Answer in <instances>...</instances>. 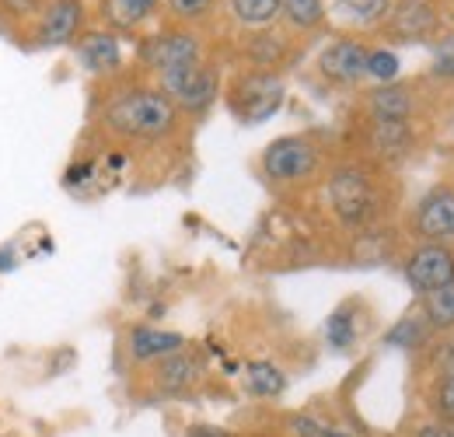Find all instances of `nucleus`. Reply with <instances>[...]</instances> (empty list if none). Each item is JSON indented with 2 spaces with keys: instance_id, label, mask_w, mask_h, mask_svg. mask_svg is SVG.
<instances>
[{
  "instance_id": "nucleus-1",
  "label": "nucleus",
  "mask_w": 454,
  "mask_h": 437,
  "mask_svg": "<svg viewBox=\"0 0 454 437\" xmlns=\"http://www.w3.org/2000/svg\"><path fill=\"white\" fill-rule=\"evenodd\" d=\"M192 133L196 123L185 119L144 70L122 67L91 81L81 144L126 158L137 186L158 189L171 182L192 158Z\"/></svg>"
},
{
  "instance_id": "nucleus-2",
  "label": "nucleus",
  "mask_w": 454,
  "mask_h": 437,
  "mask_svg": "<svg viewBox=\"0 0 454 437\" xmlns=\"http://www.w3.org/2000/svg\"><path fill=\"white\" fill-rule=\"evenodd\" d=\"M318 203L322 214L329 220V227L346 238L378 224H392L402 214L405 203V189H402V175L392 168L356 158L349 151H342L336 164L329 168L325 182L318 186Z\"/></svg>"
},
{
  "instance_id": "nucleus-3",
  "label": "nucleus",
  "mask_w": 454,
  "mask_h": 437,
  "mask_svg": "<svg viewBox=\"0 0 454 437\" xmlns=\"http://www.w3.org/2000/svg\"><path fill=\"white\" fill-rule=\"evenodd\" d=\"M342 155L340 133L329 130H297L270 140L259 158H255V175L259 182L280 196V200H304L315 196L318 186L325 182L329 168Z\"/></svg>"
},
{
  "instance_id": "nucleus-4",
  "label": "nucleus",
  "mask_w": 454,
  "mask_h": 437,
  "mask_svg": "<svg viewBox=\"0 0 454 437\" xmlns=\"http://www.w3.org/2000/svg\"><path fill=\"white\" fill-rule=\"evenodd\" d=\"M430 140L427 123H395V119H374L364 112L349 109L346 126L340 133L342 151L367 158V162L402 171L409 162H416V155H423Z\"/></svg>"
},
{
  "instance_id": "nucleus-5",
  "label": "nucleus",
  "mask_w": 454,
  "mask_h": 437,
  "mask_svg": "<svg viewBox=\"0 0 454 437\" xmlns=\"http://www.w3.org/2000/svg\"><path fill=\"white\" fill-rule=\"evenodd\" d=\"M210 375L207 354H200L192 343L182 346L178 354H168L147 368H137V402H175V399H189L196 395Z\"/></svg>"
},
{
  "instance_id": "nucleus-6",
  "label": "nucleus",
  "mask_w": 454,
  "mask_h": 437,
  "mask_svg": "<svg viewBox=\"0 0 454 437\" xmlns=\"http://www.w3.org/2000/svg\"><path fill=\"white\" fill-rule=\"evenodd\" d=\"M231 119L241 126H262L270 123L286 102V77L273 70H255V67H234L224 77V95Z\"/></svg>"
},
{
  "instance_id": "nucleus-7",
  "label": "nucleus",
  "mask_w": 454,
  "mask_h": 437,
  "mask_svg": "<svg viewBox=\"0 0 454 437\" xmlns=\"http://www.w3.org/2000/svg\"><path fill=\"white\" fill-rule=\"evenodd\" d=\"M151 81L192 123H203L210 115V109L221 102V95H224V67H221L217 56H207V60L189 63V67H178V70L154 74Z\"/></svg>"
},
{
  "instance_id": "nucleus-8",
  "label": "nucleus",
  "mask_w": 454,
  "mask_h": 437,
  "mask_svg": "<svg viewBox=\"0 0 454 437\" xmlns=\"http://www.w3.org/2000/svg\"><path fill=\"white\" fill-rule=\"evenodd\" d=\"M441 99V91L427 77H398L388 84H367L353 95L349 109L374 115V119H395V123H427L430 106Z\"/></svg>"
},
{
  "instance_id": "nucleus-9",
  "label": "nucleus",
  "mask_w": 454,
  "mask_h": 437,
  "mask_svg": "<svg viewBox=\"0 0 454 437\" xmlns=\"http://www.w3.org/2000/svg\"><path fill=\"white\" fill-rule=\"evenodd\" d=\"M207 56H214L210 53L207 32H196V28L165 21V25H158L154 32H144V36L137 39L133 67L144 70L147 77H154V74H165V70H178V67L200 63V60H207Z\"/></svg>"
},
{
  "instance_id": "nucleus-10",
  "label": "nucleus",
  "mask_w": 454,
  "mask_h": 437,
  "mask_svg": "<svg viewBox=\"0 0 454 437\" xmlns=\"http://www.w3.org/2000/svg\"><path fill=\"white\" fill-rule=\"evenodd\" d=\"M444 21V0H392L374 36L381 46H434L448 32Z\"/></svg>"
},
{
  "instance_id": "nucleus-11",
  "label": "nucleus",
  "mask_w": 454,
  "mask_h": 437,
  "mask_svg": "<svg viewBox=\"0 0 454 437\" xmlns=\"http://www.w3.org/2000/svg\"><path fill=\"white\" fill-rule=\"evenodd\" d=\"M367 56H371V43L356 32H340L333 36L318 56H315V77L329 88V91H342V95H356L367 88Z\"/></svg>"
},
{
  "instance_id": "nucleus-12",
  "label": "nucleus",
  "mask_w": 454,
  "mask_h": 437,
  "mask_svg": "<svg viewBox=\"0 0 454 437\" xmlns=\"http://www.w3.org/2000/svg\"><path fill=\"white\" fill-rule=\"evenodd\" d=\"M308 50L304 39L290 36L284 25H270V28H248L234 36L231 56L238 67H255V70H273V74H290L301 56Z\"/></svg>"
},
{
  "instance_id": "nucleus-13",
  "label": "nucleus",
  "mask_w": 454,
  "mask_h": 437,
  "mask_svg": "<svg viewBox=\"0 0 454 437\" xmlns=\"http://www.w3.org/2000/svg\"><path fill=\"white\" fill-rule=\"evenodd\" d=\"M405 249H409V234H405L402 220H392V224H378V227H367V231L340 238L336 263L356 266V270H374V266L398 263L405 256Z\"/></svg>"
},
{
  "instance_id": "nucleus-14",
  "label": "nucleus",
  "mask_w": 454,
  "mask_h": 437,
  "mask_svg": "<svg viewBox=\"0 0 454 437\" xmlns=\"http://www.w3.org/2000/svg\"><path fill=\"white\" fill-rule=\"evenodd\" d=\"M398 270L416 298L454 287V245L451 242H416L398 259Z\"/></svg>"
},
{
  "instance_id": "nucleus-15",
  "label": "nucleus",
  "mask_w": 454,
  "mask_h": 437,
  "mask_svg": "<svg viewBox=\"0 0 454 437\" xmlns=\"http://www.w3.org/2000/svg\"><path fill=\"white\" fill-rule=\"evenodd\" d=\"M402 227L412 242H454V186L434 182L405 211Z\"/></svg>"
},
{
  "instance_id": "nucleus-16",
  "label": "nucleus",
  "mask_w": 454,
  "mask_h": 437,
  "mask_svg": "<svg viewBox=\"0 0 454 437\" xmlns=\"http://www.w3.org/2000/svg\"><path fill=\"white\" fill-rule=\"evenodd\" d=\"M88 32V4L84 0H46L25 46L28 50H67Z\"/></svg>"
},
{
  "instance_id": "nucleus-17",
  "label": "nucleus",
  "mask_w": 454,
  "mask_h": 437,
  "mask_svg": "<svg viewBox=\"0 0 454 437\" xmlns=\"http://www.w3.org/2000/svg\"><path fill=\"white\" fill-rule=\"evenodd\" d=\"M182 346H189V336L185 332H175V329L151 326V322H137V326L126 329L122 336V350H126V361L133 368H147L168 354H178Z\"/></svg>"
},
{
  "instance_id": "nucleus-18",
  "label": "nucleus",
  "mask_w": 454,
  "mask_h": 437,
  "mask_svg": "<svg viewBox=\"0 0 454 437\" xmlns=\"http://www.w3.org/2000/svg\"><path fill=\"white\" fill-rule=\"evenodd\" d=\"M161 14V0H98L95 25L113 36H144V28Z\"/></svg>"
},
{
  "instance_id": "nucleus-19",
  "label": "nucleus",
  "mask_w": 454,
  "mask_h": 437,
  "mask_svg": "<svg viewBox=\"0 0 454 437\" xmlns=\"http://www.w3.org/2000/svg\"><path fill=\"white\" fill-rule=\"evenodd\" d=\"M74 56H77V63L91 74V81H98V77H109L115 70H122L126 63H122V46H119V36L113 32H106V28H88L74 46Z\"/></svg>"
},
{
  "instance_id": "nucleus-20",
  "label": "nucleus",
  "mask_w": 454,
  "mask_h": 437,
  "mask_svg": "<svg viewBox=\"0 0 454 437\" xmlns=\"http://www.w3.org/2000/svg\"><path fill=\"white\" fill-rule=\"evenodd\" d=\"M364 319H371V312H367V305L353 294V298H346L340 308L325 319V343H329V350H336V354H349L360 339H364Z\"/></svg>"
},
{
  "instance_id": "nucleus-21",
  "label": "nucleus",
  "mask_w": 454,
  "mask_h": 437,
  "mask_svg": "<svg viewBox=\"0 0 454 437\" xmlns=\"http://www.w3.org/2000/svg\"><path fill=\"white\" fill-rule=\"evenodd\" d=\"M280 25H284L290 36L304 39V43L325 36V32H329L325 0H284V7H280Z\"/></svg>"
},
{
  "instance_id": "nucleus-22",
  "label": "nucleus",
  "mask_w": 454,
  "mask_h": 437,
  "mask_svg": "<svg viewBox=\"0 0 454 437\" xmlns=\"http://www.w3.org/2000/svg\"><path fill=\"white\" fill-rule=\"evenodd\" d=\"M430 339H434V329L427 326V319H423V312H419V308H409L395 326H388L385 329V336H381V343H385V346H395V350L409 354V357L423 354Z\"/></svg>"
},
{
  "instance_id": "nucleus-23",
  "label": "nucleus",
  "mask_w": 454,
  "mask_h": 437,
  "mask_svg": "<svg viewBox=\"0 0 454 437\" xmlns=\"http://www.w3.org/2000/svg\"><path fill=\"white\" fill-rule=\"evenodd\" d=\"M241 385L252 399H262V402H273L286 392V371L273 361H248L245 364V375H241Z\"/></svg>"
},
{
  "instance_id": "nucleus-24",
  "label": "nucleus",
  "mask_w": 454,
  "mask_h": 437,
  "mask_svg": "<svg viewBox=\"0 0 454 437\" xmlns=\"http://www.w3.org/2000/svg\"><path fill=\"white\" fill-rule=\"evenodd\" d=\"M412 371L416 378H437V375H451L454 371V329L451 332H441L427 343L423 354L412 357Z\"/></svg>"
},
{
  "instance_id": "nucleus-25",
  "label": "nucleus",
  "mask_w": 454,
  "mask_h": 437,
  "mask_svg": "<svg viewBox=\"0 0 454 437\" xmlns=\"http://www.w3.org/2000/svg\"><path fill=\"white\" fill-rule=\"evenodd\" d=\"M221 4H224V0H161V11L168 14V21H175V25L207 32V28L217 21Z\"/></svg>"
},
{
  "instance_id": "nucleus-26",
  "label": "nucleus",
  "mask_w": 454,
  "mask_h": 437,
  "mask_svg": "<svg viewBox=\"0 0 454 437\" xmlns=\"http://www.w3.org/2000/svg\"><path fill=\"white\" fill-rule=\"evenodd\" d=\"M231 21L248 32V28H270L280 21V7L284 0H224Z\"/></svg>"
},
{
  "instance_id": "nucleus-27",
  "label": "nucleus",
  "mask_w": 454,
  "mask_h": 437,
  "mask_svg": "<svg viewBox=\"0 0 454 437\" xmlns=\"http://www.w3.org/2000/svg\"><path fill=\"white\" fill-rule=\"evenodd\" d=\"M392 0H336V14L346 18L349 32H378Z\"/></svg>"
},
{
  "instance_id": "nucleus-28",
  "label": "nucleus",
  "mask_w": 454,
  "mask_h": 437,
  "mask_svg": "<svg viewBox=\"0 0 454 437\" xmlns=\"http://www.w3.org/2000/svg\"><path fill=\"white\" fill-rule=\"evenodd\" d=\"M441 95H454V32H444L430 46V67L423 74Z\"/></svg>"
},
{
  "instance_id": "nucleus-29",
  "label": "nucleus",
  "mask_w": 454,
  "mask_h": 437,
  "mask_svg": "<svg viewBox=\"0 0 454 437\" xmlns=\"http://www.w3.org/2000/svg\"><path fill=\"white\" fill-rule=\"evenodd\" d=\"M423 406H427L430 420H441V424L454 427V371L423 382Z\"/></svg>"
},
{
  "instance_id": "nucleus-30",
  "label": "nucleus",
  "mask_w": 454,
  "mask_h": 437,
  "mask_svg": "<svg viewBox=\"0 0 454 437\" xmlns=\"http://www.w3.org/2000/svg\"><path fill=\"white\" fill-rule=\"evenodd\" d=\"M416 308L423 312V319H427V326L434 329V336L451 332L454 329V287L434 290V294H423Z\"/></svg>"
},
{
  "instance_id": "nucleus-31",
  "label": "nucleus",
  "mask_w": 454,
  "mask_h": 437,
  "mask_svg": "<svg viewBox=\"0 0 454 437\" xmlns=\"http://www.w3.org/2000/svg\"><path fill=\"white\" fill-rule=\"evenodd\" d=\"M43 4L46 0H0V18L11 21L14 36L25 43L32 25H35V18H39V11H43Z\"/></svg>"
},
{
  "instance_id": "nucleus-32",
  "label": "nucleus",
  "mask_w": 454,
  "mask_h": 437,
  "mask_svg": "<svg viewBox=\"0 0 454 437\" xmlns=\"http://www.w3.org/2000/svg\"><path fill=\"white\" fill-rule=\"evenodd\" d=\"M284 437H353L342 427L325 424L315 413H286L284 417Z\"/></svg>"
},
{
  "instance_id": "nucleus-33",
  "label": "nucleus",
  "mask_w": 454,
  "mask_h": 437,
  "mask_svg": "<svg viewBox=\"0 0 454 437\" xmlns=\"http://www.w3.org/2000/svg\"><path fill=\"white\" fill-rule=\"evenodd\" d=\"M398 74H402V63H398L395 50H388V46H371V56H367V77H371V84L398 81Z\"/></svg>"
},
{
  "instance_id": "nucleus-34",
  "label": "nucleus",
  "mask_w": 454,
  "mask_h": 437,
  "mask_svg": "<svg viewBox=\"0 0 454 437\" xmlns=\"http://www.w3.org/2000/svg\"><path fill=\"white\" fill-rule=\"evenodd\" d=\"M182 437H241V434H234L231 427H221V424H203L200 420V424H189Z\"/></svg>"
},
{
  "instance_id": "nucleus-35",
  "label": "nucleus",
  "mask_w": 454,
  "mask_h": 437,
  "mask_svg": "<svg viewBox=\"0 0 454 437\" xmlns=\"http://www.w3.org/2000/svg\"><path fill=\"white\" fill-rule=\"evenodd\" d=\"M21 266V252H18V242H4L0 245V274H11Z\"/></svg>"
},
{
  "instance_id": "nucleus-36",
  "label": "nucleus",
  "mask_w": 454,
  "mask_h": 437,
  "mask_svg": "<svg viewBox=\"0 0 454 437\" xmlns=\"http://www.w3.org/2000/svg\"><path fill=\"white\" fill-rule=\"evenodd\" d=\"M451 424H441V420H427V424H419L416 427V434L412 437H451Z\"/></svg>"
},
{
  "instance_id": "nucleus-37",
  "label": "nucleus",
  "mask_w": 454,
  "mask_h": 437,
  "mask_svg": "<svg viewBox=\"0 0 454 437\" xmlns=\"http://www.w3.org/2000/svg\"><path fill=\"white\" fill-rule=\"evenodd\" d=\"M451 102H448V119H444V130H448V137H451V147H454V95H448Z\"/></svg>"
},
{
  "instance_id": "nucleus-38",
  "label": "nucleus",
  "mask_w": 454,
  "mask_h": 437,
  "mask_svg": "<svg viewBox=\"0 0 454 437\" xmlns=\"http://www.w3.org/2000/svg\"><path fill=\"white\" fill-rule=\"evenodd\" d=\"M252 437H270V434H252ZM280 437H284V434H280Z\"/></svg>"
},
{
  "instance_id": "nucleus-39",
  "label": "nucleus",
  "mask_w": 454,
  "mask_h": 437,
  "mask_svg": "<svg viewBox=\"0 0 454 437\" xmlns=\"http://www.w3.org/2000/svg\"><path fill=\"white\" fill-rule=\"evenodd\" d=\"M451 437H454V431H451Z\"/></svg>"
}]
</instances>
